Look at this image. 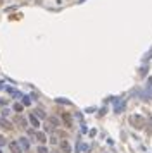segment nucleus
Returning a JSON list of instances; mask_svg holds the SVG:
<instances>
[{"label":"nucleus","mask_w":152,"mask_h":153,"mask_svg":"<svg viewBox=\"0 0 152 153\" xmlns=\"http://www.w3.org/2000/svg\"><path fill=\"white\" fill-rule=\"evenodd\" d=\"M130 124H132L133 127H137V129H143L145 119H143L142 115H132V117H130Z\"/></svg>","instance_id":"nucleus-1"},{"label":"nucleus","mask_w":152,"mask_h":153,"mask_svg":"<svg viewBox=\"0 0 152 153\" xmlns=\"http://www.w3.org/2000/svg\"><path fill=\"white\" fill-rule=\"evenodd\" d=\"M9 148L12 153H23V148H21V144L17 143V141H12V143H9Z\"/></svg>","instance_id":"nucleus-2"},{"label":"nucleus","mask_w":152,"mask_h":153,"mask_svg":"<svg viewBox=\"0 0 152 153\" xmlns=\"http://www.w3.org/2000/svg\"><path fill=\"white\" fill-rule=\"evenodd\" d=\"M14 122L17 124L19 127H24V129L28 127V122H26V119H24V117H21V115H16V119H14Z\"/></svg>","instance_id":"nucleus-3"},{"label":"nucleus","mask_w":152,"mask_h":153,"mask_svg":"<svg viewBox=\"0 0 152 153\" xmlns=\"http://www.w3.org/2000/svg\"><path fill=\"white\" fill-rule=\"evenodd\" d=\"M0 127H2V129H5V131H10V129H12L10 122H9V121H5L4 117H0Z\"/></svg>","instance_id":"nucleus-4"},{"label":"nucleus","mask_w":152,"mask_h":153,"mask_svg":"<svg viewBox=\"0 0 152 153\" xmlns=\"http://www.w3.org/2000/svg\"><path fill=\"white\" fill-rule=\"evenodd\" d=\"M62 121L66 122L68 127H73V121H71V115L69 113H62Z\"/></svg>","instance_id":"nucleus-5"},{"label":"nucleus","mask_w":152,"mask_h":153,"mask_svg":"<svg viewBox=\"0 0 152 153\" xmlns=\"http://www.w3.org/2000/svg\"><path fill=\"white\" fill-rule=\"evenodd\" d=\"M30 122H31V126H33V127H38V126H40V121H38V117H36L35 113H33V115H30Z\"/></svg>","instance_id":"nucleus-6"},{"label":"nucleus","mask_w":152,"mask_h":153,"mask_svg":"<svg viewBox=\"0 0 152 153\" xmlns=\"http://www.w3.org/2000/svg\"><path fill=\"white\" fill-rule=\"evenodd\" d=\"M61 148H62V152H64V153H71V144L68 143V141H62Z\"/></svg>","instance_id":"nucleus-7"},{"label":"nucleus","mask_w":152,"mask_h":153,"mask_svg":"<svg viewBox=\"0 0 152 153\" xmlns=\"http://www.w3.org/2000/svg\"><path fill=\"white\" fill-rule=\"evenodd\" d=\"M19 144H21V148H23V150H28V148H30V143H28V139H26V138H19Z\"/></svg>","instance_id":"nucleus-8"},{"label":"nucleus","mask_w":152,"mask_h":153,"mask_svg":"<svg viewBox=\"0 0 152 153\" xmlns=\"http://www.w3.org/2000/svg\"><path fill=\"white\" fill-rule=\"evenodd\" d=\"M35 138H36V141H40V143H45V141H47L45 133H36V134H35Z\"/></svg>","instance_id":"nucleus-9"},{"label":"nucleus","mask_w":152,"mask_h":153,"mask_svg":"<svg viewBox=\"0 0 152 153\" xmlns=\"http://www.w3.org/2000/svg\"><path fill=\"white\" fill-rule=\"evenodd\" d=\"M123 108H124V103L118 100V102H116V107H114V110H116V112H121Z\"/></svg>","instance_id":"nucleus-10"},{"label":"nucleus","mask_w":152,"mask_h":153,"mask_svg":"<svg viewBox=\"0 0 152 153\" xmlns=\"http://www.w3.org/2000/svg\"><path fill=\"white\" fill-rule=\"evenodd\" d=\"M143 98H151V100H152V86L147 88V91L143 93Z\"/></svg>","instance_id":"nucleus-11"},{"label":"nucleus","mask_w":152,"mask_h":153,"mask_svg":"<svg viewBox=\"0 0 152 153\" xmlns=\"http://www.w3.org/2000/svg\"><path fill=\"white\" fill-rule=\"evenodd\" d=\"M35 115H36L38 119H45V112H43V110H40V108H38V110H35Z\"/></svg>","instance_id":"nucleus-12"},{"label":"nucleus","mask_w":152,"mask_h":153,"mask_svg":"<svg viewBox=\"0 0 152 153\" xmlns=\"http://www.w3.org/2000/svg\"><path fill=\"white\" fill-rule=\"evenodd\" d=\"M151 57H152V48L149 52H147V53H145V57H143V60L147 62V60H151Z\"/></svg>","instance_id":"nucleus-13"},{"label":"nucleus","mask_w":152,"mask_h":153,"mask_svg":"<svg viewBox=\"0 0 152 153\" xmlns=\"http://www.w3.org/2000/svg\"><path fill=\"white\" fill-rule=\"evenodd\" d=\"M55 102H57V103H66V105H69V103H71L69 100H64V98H55Z\"/></svg>","instance_id":"nucleus-14"},{"label":"nucleus","mask_w":152,"mask_h":153,"mask_svg":"<svg viewBox=\"0 0 152 153\" xmlns=\"http://www.w3.org/2000/svg\"><path fill=\"white\" fill-rule=\"evenodd\" d=\"M14 110H16V112H21V110H23V105H21V103H14Z\"/></svg>","instance_id":"nucleus-15"},{"label":"nucleus","mask_w":152,"mask_h":153,"mask_svg":"<svg viewBox=\"0 0 152 153\" xmlns=\"http://www.w3.org/2000/svg\"><path fill=\"white\" fill-rule=\"evenodd\" d=\"M38 153H49V150H47L45 146H40V148H38Z\"/></svg>","instance_id":"nucleus-16"},{"label":"nucleus","mask_w":152,"mask_h":153,"mask_svg":"<svg viewBox=\"0 0 152 153\" xmlns=\"http://www.w3.org/2000/svg\"><path fill=\"white\" fill-rule=\"evenodd\" d=\"M23 105H30V98H26V96H23Z\"/></svg>","instance_id":"nucleus-17"},{"label":"nucleus","mask_w":152,"mask_h":153,"mask_svg":"<svg viewBox=\"0 0 152 153\" xmlns=\"http://www.w3.org/2000/svg\"><path fill=\"white\" fill-rule=\"evenodd\" d=\"M50 122L54 124V126H57V124H59V121H57V119H55V117H52V119H50Z\"/></svg>","instance_id":"nucleus-18"},{"label":"nucleus","mask_w":152,"mask_h":153,"mask_svg":"<svg viewBox=\"0 0 152 153\" xmlns=\"http://www.w3.org/2000/svg\"><path fill=\"white\" fill-rule=\"evenodd\" d=\"M145 72H147V67H142V71H140V74H142V76H145Z\"/></svg>","instance_id":"nucleus-19"},{"label":"nucleus","mask_w":152,"mask_h":153,"mask_svg":"<svg viewBox=\"0 0 152 153\" xmlns=\"http://www.w3.org/2000/svg\"><path fill=\"white\" fill-rule=\"evenodd\" d=\"M0 144H5V139H4L2 136H0Z\"/></svg>","instance_id":"nucleus-20"},{"label":"nucleus","mask_w":152,"mask_h":153,"mask_svg":"<svg viewBox=\"0 0 152 153\" xmlns=\"http://www.w3.org/2000/svg\"><path fill=\"white\" fill-rule=\"evenodd\" d=\"M0 153H2V150H0Z\"/></svg>","instance_id":"nucleus-21"}]
</instances>
